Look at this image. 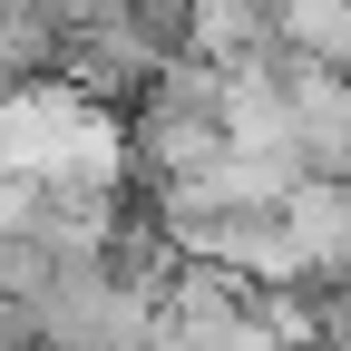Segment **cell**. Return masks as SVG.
<instances>
[{
    "label": "cell",
    "instance_id": "7a4b0ae2",
    "mask_svg": "<svg viewBox=\"0 0 351 351\" xmlns=\"http://www.w3.org/2000/svg\"><path fill=\"white\" fill-rule=\"evenodd\" d=\"M274 29H283L293 59L351 69V0H274Z\"/></svg>",
    "mask_w": 351,
    "mask_h": 351
},
{
    "label": "cell",
    "instance_id": "6da1fadb",
    "mask_svg": "<svg viewBox=\"0 0 351 351\" xmlns=\"http://www.w3.org/2000/svg\"><path fill=\"white\" fill-rule=\"evenodd\" d=\"M283 234L302 244V274L313 283H341L351 274V176H302V186L283 195Z\"/></svg>",
    "mask_w": 351,
    "mask_h": 351
}]
</instances>
